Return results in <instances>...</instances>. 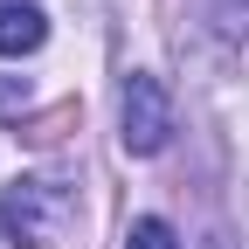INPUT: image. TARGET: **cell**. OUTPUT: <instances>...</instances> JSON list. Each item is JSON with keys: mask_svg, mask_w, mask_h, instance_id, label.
Returning a JSON list of instances; mask_svg holds the SVG:
<instances>
[{"mask_svg": "<svg viewBox=\"0 0 249 249\" xmlns=\"http://www.w3.org/2000/svg\"><path fill=\"white\" fill-rule=\"evenodd\" d=\"M62 222H70V194H62L55 180H14L7 194H0V229H7V242L21 249H49L62 235Z\"/></svg>", "mask_w": 249, "mask_h": 249, "instance_id": "2", "label": "cell"}, {"mask_svg": "<svg viewBox=\"0 0 249 249\" xmlns=\"http://www.w3.org/2000/svg\"><path fill=\"white\" fill-rule=\"evenodd\" d=\"M124 249H180L173 222H160V214H139L132 229H124Z\"/></svg>", "mask_w": 249, "mask_h": 249, "instance_id": "4", "label": "cell"}, {"mask_svg": "<svg viewBox=\"0 0 249 249\" xmlns=\"http://www.w3.org/2000/svg\"><path fill=\"white\" fill-rule=\"evenodd\" d=\"M166 139H173V90L152 70H132L118 90V145L132 160H152V152H166Z\"/></svg>", "mask_w": 249, "mask_h": 249, "instance_id": "1", "label": "cell"}, {"mask_svg": "<svg viewBox=\"0 0 249 249\" xmlns=\"http://www.w3.org/2000/svg\"><path fill=\"white\" fill-rule=\"evenodd\" d=\"M49 42V14L35 7V0H0V55L21 62V55H35Z\"/></svg>", "mask_w": 249, "mask_h": 249, "instance_id": "3", "label": "cell"}]
</instances>
